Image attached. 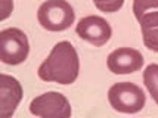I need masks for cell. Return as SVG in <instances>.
Here are the masks:
<instances>
[{
	"label": "cell",
	"mask_w": 158,
	"mask_h": 118,
	"mask_svg": "<svg viewBox=\"0 0 158 118\" xmlns=\"http://www.w3.org/2000/svg\"><path fill=\"white\" fill-rule=\"evenodd\" d=\"M30 43L19 28H6L0 31V59L6 65H19L28 58Z\"/></svg>",
	"instance_id": "277c9868"
},
{
	"label": "cell",
	"mask_w": 158,
	"mask_h": 118,
	"mask_svg": "<svg viewBox=\"0 0 158 118\" xmlns=\"http://www.w3.org/2000/svg\"><path fill=\"white\" fill-rule=\"evenodd\" d=\"M143 83L152 99L158 105V63H151L143 71Z\"/></svg>",
	"instance_id": "30bf717a"
},
{
	"label": "cell",
	"mask_w": 158,
	"mask_h": 118,
	"mask_svg": "<svg viewBox=\"0 0 158 118\" xmlns=\"http://www.w3.org/2000/svg\"><path fill=\"white\" fill-rule=\"evenodd\" d=\"M37 19L48 31H65L76 21V12L67 0H48L39 7Z\"/></svg>",
	"instance_id": "7a4b0ae2"
},
{
	"label": "cell",
	"mask_w": 158,
	"mask_h": 118,
	"mask_svg": "<svg viewBox=\"0 0 158 118\" xmlns=\"http://www.w3.org/2000/svg\"><path fill=\"white\" fill-rule=\"evenodd\" d=\"M21 99H22V87L19 81L7 74H2L0 75V117H12Z\"/></svg>",
	"instance_id": "ba28073f"
},
{
	"label": "cell",
	"mask_w": 158,
	"mask_h": 118,
	"mask_svg": "<svg viewBox=\"0 0 158 118\" xmlns=\"http://www.w3.org/2000/svg\"><path fill=\"white\" fill-rule=\"evenodd\" d=\"M108 100L115 111L123 114H136L143 109L146 96L139 86L129 81H121L111 86L108 90Z\"/></svg>",
	"instance_id": "3957f363"
},
{
	"label": "cell",
	"mask_w": 158,
	"mask_h": 118,
	"mask_svg": "<svg viewBox=\"0 0 158 118\" xmlns=\"http://www.w3.org/2000/svg\"><path fill=\"white\" fill-rule=\"evenodd\" d=\"M95 3V6L106 14H112V12H117L123 7L124 0H92Z\"/></svg>",
	"instance_id": "8fae6325"
},
{
	"label": "cell",
	"mask_w": 158,
	"mask_h": 118,
	"mask_svg": "<svg viewBox=\"0 0 158 118\" xmlns=\"http://www.w3.org/2000/svg\"><path fill=\"white\" fill-rule=\"evenodd\" d=\"M143 61V56L139 50L120 47L110 53L106 65L112 74H131L142 68Z\"/></svg>",
	"instance_id": "52a82bcc"
},
{
	"label": "cell",
	"mask_w": 158,
	"mask_h": 118,
	"mask_svg": "<svg viewBox=\"0 0 158 118\" xmlns=\"http://www.w3.org/2000/svg\"><path fill=\"white\" fill-rule=\"evenodd\" d=\"M138 21L140 24L145 46L149 50L158 52V10L142 15Z\"/></svg>",
	"instance_id": "9c48e42d"
},
{
	"label": "cell",
	"mask_w": 158,
	"mask_h": 118,
	"mask_svg": "<svg viewBox=\"0 0 158 118\" xmlns=\"http://www.w3.org/2000/svg\"><path fill=\"white\" fill-rule=\"evenodd\" d=\"M76 31L80 39L93 44L95 47H101L103 44H106L112 35L111 25L106 22V19L96 15L81 18L77 24Z\"/></svg>",
	"instance_id": "8992f818"
},
{
	"label": "cell",
	"mask_w": 158,
	"mask_h": 118,
	"mask_svg": "<svg viewBox=\"0 0 158 118\" xmlns=\"http://www.w3.org/2000/svg\"><path fill=\"white\" fill-rule=\"evenodd\" d=\"M30 112L43 118H68L71 117V106L62 93L48 92L31 100Z\"/></svg>",
	"instance_id": "5b68a950"
},
{
	"label": "cell",
	"mask_w": 158,
	"mask_h": 118,
	"mask_svg": "<svg viewBox=\"0 0 158 118\" xmlns=\"http://www.w3.org/2000/svg\"><path fill=\"white\" fill-rule=\"evenodd\" d=\"M12 7H14L12 0H3V15H2V19H6L9 16V14L12 12Z\"/></svg>",
	"instance_id": "7c38bea8"
},
{
	"label": "cell",
	"mask_w": 158,
	"mask_h": 118,
	"mask_svg": "<svg viewBox=\"0 0 158 118\" xmlns=\"http://www.w3.org/2000/svg\"><path fill=\"white\" fill-rule=\"evenodd\" d=\"M80 72V59L77 50L69 42L56 43L48 59L39 67L37 74L43 81H53L58 84H73Z\"/></svg>",
	"instance_id": "6da1fadb"
}]
</instances>
